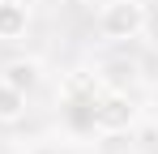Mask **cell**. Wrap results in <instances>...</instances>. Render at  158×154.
Listing matches in <instances>:
<instances>
[{
  "mask_svg": "<svg viewBox=\"0 0 158 154\" xmlns=\"http://www.w3.org/2000/svg\"><path fill=\"white\" fill-rule=\"evenodd\" d=\"M141 120V107L128 90H103L94 99V111H90V124L98 137H120V133H132Z\"/></svg>",
  "mask_w": 158,
  "mask_h": 154,
  "instance_id": "cell-1",
  "label": "cell"
},
{
  "mask_svg": "<svg viewBox=\"0 0 158 154\" xmlns=\"http://www.w3.org/2000/svg\"><path fill=\"white\" fill-rule=\"evenodd\" d=\"M150 26V4L145 0H107L98 9V34L107 43H124V39H141Z\"/></svg>",
  "mask_w": 158,
  "mask_h": 154,
  "instance_id": "cell-2",
  "label": "cell"
},
{
  "mask_svg": "<svg viewBox=\"0 0 158 154\" xmlns=\"http://www.w3.org/2000/svg\"><path fill=\"white\" fill-rule=\"evenodd\" d=\"M94 77L103 81V90H128L132 81L141 77V64L132 56H107L103 64L94 69Z\"/></svg>",
  "mask_w": 158,
  "mask_h": 154,
  "instance_id": "cell-3",
  "label": "cell"
},
{
  "mask_svg": "<svg viewBox=\"0 0 158 154\" xmlns=\"http://www.w3.org/2000/svg\"><path fill=\"white\" fill-rule=\"evenodd\" d=\"M30 30V4L0 0V43H22Z\"/></svg>",
  "mask_w": 158,
  "mask_h": 154,
  "instance_id": "cell-4",
  "label": "cell"
},
{
  "mask_svg": "<svg viewBox=\"0 0 158 154\" xmlns=\"http://www.w3.org/2000/svg\"><path fill=\"white\" fill-rule=\"evenodd\" d=\"M0 81H9V86H17L22 94H30V90H39V81H43V64H39L34 56H17V60H9V64L0 69Z\"/></svg>",
  "mask_w": 158,
  "mask_h": 154,
  "instance_id": "cell-5",
  "label": "cell"
},
{
  "mask_svg": "<svg viewBox=\"0 0 158 154\" xmlns=\"http://www.w3.org/2000/svg\"><path fill=\"white\" fill-rule=\"evenodd\" d=\"M26 99L17 86H9V81H0V124H17L22 116H26Z\"/></svg>",
  "mask_w": 158,
  "mask_h": 154,
  "instance_id": "cell-6",
  "label": "cell"
},
{
  "mask_svg": "<svg viewBox=\"0 0 158 154\" xmlns=\"http://www.w3.org/2000/svg\"><path fill=\"white\" fill-rule=\"evenodd\" d=\"M34 154H64V150H52V146H47V150H34Z\"/></svg>",
  "mask_w": 158,
  "mask_h": 154,
  "instance_id": "cell-7",
  "label": "cell"
},
{
  "mask_svg": "<svg viewBox=\"0 0 158 154\" xmlns=\"http://www.w3.org/2000/svg\"><path fill=\"white\" fill-rule=\"evenodd\" d=\"M22 4H30V0H22Z\"/></svg>",
  "mask_w": 158,
  "mask_h": 154,
  "instance_id": "cell-8",
  "label": "cell"
}]
</instances>
